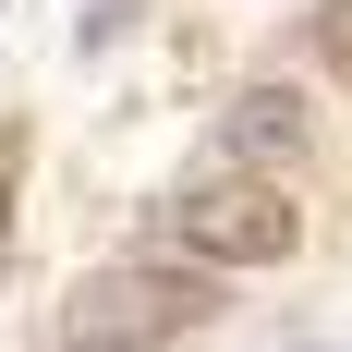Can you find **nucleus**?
I'll use <instances>...</instances> for the list:
<instances>
[{
	"label": "nucleus",
	"instance_id": "nucleus-1",
	"mask_svg": "<svg viewBox=\"0 0 352 352\" xmlns=\"http://www.w3.org/2000/svg\"><path fill=\"white\" fill-rule=\"evenodd\" d=\"M292 243H304V207H292L267 170H243V158L195 170L170 207H158V255H195V267H280Z\"/></svg>",
	"mask_w": 352,
	"mask_h": 352
},
{
	"label": "nucleus",
	"instance_id": "nucleus-2",
	"mask_svg": "<svg viewBox=\"0 0 352 352\" xmlns=\"http://www.w3.org/2000/svg\"><path fill=\"white\" fill-rule=\"evenodd\" d=\"M207 316H219V267L170 255V267H98L73 292L61 340H170V328H207Z\"/></svg>",
	"mask_w": 352,
	"mask_h": 352
},
{
	"label": "nucleus",
	"instance_id": "nucleus-7",
	"mask_svg": "<svg viewBox=\"0 0 352 352\" xmlns=\"http://www.w3.org/2000/svg\"><path fill=\"white\" fill-rule=\"evenodd\" d=\"M61 352H158V340H61Z\"/></svg>",
	"mask_w": 352,
	"mask_h": 352
},
{
	"label": "nucleus",
	"instance_id": "nucleus-6",
	"mask_svg": "<svg viewBox=\"0 0 352 352\" xmlns=\"http://www.w3.org/2000/svg\"><path fill=\"white\" fill-rule=\"evenodd\" d=\"M122 25H134V0H85V49H109Z\"/></svg>",
	"mask_w": 352,
	"mask_h": 352
},
{
	"label": "nucleus",
	"instance_id": "nucleus-3",
	"mask_svg": "<svg viewBox=\"0 0 352 352\" xmlns=\"http://www.w3.org/2000/svg\"><path fill=\"white\" fill-rule=\"evenodd\" d=\"M316 146V109L292 98V85H243V98L219 109V158H243V170H292Z\"/></svg>",
	"mask_w": 352,
	"mask_h": 352
},
{
	"label": "nucleus",
	"instance_id": "nucleus-4",
	"mask_svg": "<svg viewBox=\"0 0 352 352\" xmlns=\"http://www.w3.org/2000/svg\"><path fill=\"white\" fill-rule=\"evenodd\" d=\"M316 61L352 73V0H328V12H316Z\"/></svg>",
	"mask_w": 352,
	"mask_h": 352
},
{
	"label": "nucleus",
	"instance_id": "nucleus-5",
	"mask_svg": "<svg viewBox=\"0 0 352 352\" xmlns=\"http://www.w3.org/2000/svg\"><path fill=\"white\" fill-rule=\"evenodd\" d=\"M12 182H25V122H0V231H12Z\"/></svg>",
	"mask_w": 352,
	"mask_h": 352
}]
</instances>
